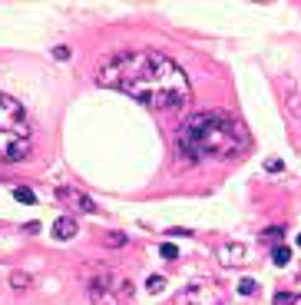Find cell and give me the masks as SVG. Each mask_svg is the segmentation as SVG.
Returning <instances> with one entry per match:
<instances>
[{"mask_svg":"<svg viewBox=\"0 0 301 305\" xmlns=\"http://www.w3.org/2000/svg\"><path fill=\"white\" fill-rule=\"evenodd\" d=\"M298 246H301V236H298Z\"/></svg>","mask_w":301,"mask_h":305,"instance_id":"16","label":"cell"},{"mask_svg":"<svg viewBox=\"0 0 301 305\" xmlns=\"http://www.w3.org/2000/svg\"><path fill=\"white\" fill-rule=\"evenodd\" d=\"M175 146L189 163H229L245 156L252 146V133L238 116L222 110L195 113L179 126Z\"/></svg>","mask_w":301,"mask_h":305,"instance_id":"2","label":"cell"},{"mask_svg":"<svg viewBox=\"0 0 301 305\" xmlns=\"http://www.w3.org/2000/svg\"><path fill=\"white\" fill-rule=\"evenodd\" d=\"M271 262L275 265H288L291 262V249H288V246H275V249H271Z\"/></svg>","mask_w":301,"mask_h":305,"instance_id":"8","label":"cell"},{"mask_svg":"<svg viewBox=\"0 0 301 305\" xmlns=\"http://www.w3.org/2000/svg\"><path fill=\"white\" fill-rule=\"evenodd\" d=\"M255 289H258L255 279H242V282H238V292H242V295H255Z\"/></svg>","mask_w":301,"mask_h":305,"instance_id":"12","label":"cell"},{"mask_svg":"<svg viewBox=\"0 0 301 305\" xmlns=\"http://www.w3.org/2000/svg\"><path fill=\"white\" fill-rule=\"evenodd\" d=\"M146 289H149L152 295H159V292L166 289V279H162V275H149V279H146Z\"/></svg>","mask_w":301,"mask_h":305,"instance_id":"11","label":"cell"},{"mask_svg":"<svg viewBox=\"0 0 301 305\" xmlns=\"http://www.w3.org/2000/svg\"><path fill=\"white\" fill-rule=\"evenodd\" d=\"M30 152V120L14 97L0 93V160L20 163Z\"/></svg>","mask_w":301,"mask_h":305,"instance_id":"3","label":"cell"},{"mask_svg":"<svg viewBox=\"0 0 301 305\" xmlns=\"http://www.w3.org/2000/svg\"><path fill=\"white\" fill-rule=\"evenodd\" d=\"M89 298H93V305H136V289L126 275L113 272V269H99L89 279Z\"/></svg>","mask_w":301,"mask_h":305,"instance_id":"4","label":"cell"},{"mask_svg":"<svg viewBox=\"0 0 301 305\" xmlns=\"http://www.w3.org/2000/svg\"><path fill=\"white\" fill-rule=\"evenodd\" d=\"M14 199L17 202H24V206H33V202H37V196H33V189H14Z\"/></svg>","mask_w":301,"mask_h":305,"instance_id":"9","label":"cell"},{"mask_svg":"<svg viewBox=\"0 0 301 305\" xmlns=\"http://www.w3.org/2000/svg\"><path fill=\"white\" fill-rule=\"evenodd\" d=\"M60 199H70V202H76V206L83 209V212H96V206H93V202H89L83 193H70V189H60Z\"/></svg>","mask_w":301,"mask_h":305,"instance_id":"7","label":"cell"},{"mask_svg":"<svg viewBox=\"0 0 301 305\" xmlns=\"http://www.w3.org/2000/svg\"><path fill=\"white\" fill-rule=\"evenodd\" d=\"M185 305H222L225 295L219 285H212V282H195V285H189L182 295Z\"/></svg>","mask_w":301,"mask_h":305,"instance_id":"5","label":"cell"},{"mask_svg":"<svg viewBox=\"0 0 301 305\" xmlns=\"http://www.w3.org/2000/svg\"><path fill=\"white\" fill-rule=\"evenodd\" d=\"M53 236L60 242L73 239V236H76V219H73V216H60V219H56V225H53Z\"/></svg>","mask_w":301,"mask_h":305,"instance_id":"6","label":"cell"},{"mask_svg":"<svg viewBox=\"0 0 301 305\" xmlns=\"http://www.w3.org/2000/svg\"><path fill=\"white\" fill-rule=\"evenodd\" d=\"M301 302V292H278L275 295V305H294Z\"/></svg>","mask_w":301,"mask_h":305,"instance_id":"10","label":"cell"},{"mask_svg":"<svg viewBox=\"0 0 301 305\" xmlns=\"http://www.w3.org/2000/svg\"><path fill=\"white\" fill-rule=\"evenodd\" d=\"M96 83L126 93L149 110H179L192 97L185 70L159 50H129L106 56L96 70Z\"/></svg>","mask_w":301,"mask_h":305,"instance_id":"1","label":"cell"},{"mask_svg":"<svg viewBox=\"0 0 301 305\" xmlns=\"http://www.w3.org/2000/svg\"><path fill=\"white\" fill-rule=\"evenodd\" d=\"M24 285H27V275L17 272V275H14V289H24Z\"/></svg>","mask_w":301,"mask_h":305,"instance_id":"14","label":"cell"},{"mask_svg":"<svg viewBox=\"0 0 301 305\" xmlns=\"http://www.w3.org/2000/svg\"><path fill=\"white\" fill-rule=\"evenodd\" d=\"M53 53H56V60H66V56H70V50H66V47H56Z\"/></svg>","mask_w":301,"mask_h":305,"instance_id":"15","label":"cell"},{"mask_svg":"<svg viewBox=\"0 0 301 305\" xmlns=\"http://www.w3.org/2000/svg\"><path fill=\"white\" fill-rule=\"evenodd\" d=\"M159 252H162V256H166V259H175V256H179V249H175V246H169V242H166V246H162V249H159Z\"/></svg>","mask_w":301,"mask_h":305,"instance_id":"13","label":"cell"}]
</instances>
